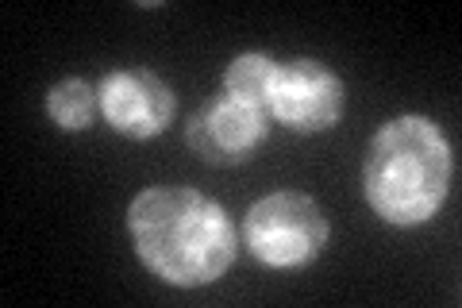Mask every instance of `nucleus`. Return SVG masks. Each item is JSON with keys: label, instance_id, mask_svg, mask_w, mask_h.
I'll return each instance as SVG.
<instances>
[{"label": "nucleus", "instance_id": "f257e3e1", "mask_svg": "<svg viewBox=\"0 0 462 308\" xmlns=\"http://www.w3.org/2000/svg\"><path fill=\"white\" fill-rule=\"evenodd\" d=\"M135 255L170 285H208L236 262V231L216 201L197 189H147L127 209Z\"/></svg>", "mask_w": 462, "mask_h": 308}, {"label": "nucleus", "instance_id": "f03ea898", "mask_svg": "<svg viewBox=\"0 0 462 308\" xmlns=\"http://www.w3.org/2000/svg\"><path fill=\"white\" fill-rule=\"evenodd\" d=\"M455 154L428 116H397L366 146L363 193L393 228H416L451 193Z\"/></svg>", "mask_w": 462, "mask_h": 308}, {"label": "nucleus", "instance_id": "7ed1b4c3", "mask_svg": "<svg viewBox=\"0 0 462 308\" xmlns=\"http://www.w3.org/2000/svg\"><path fill=\"white\" fill-rule=\"evenodd\" d=\"M243 239L263 266H309L328 247V216L305 193H270L247 209Z\"/></svg>", "mask_w": 462, "mask_h": 308}, {"label": "nucleus", "instance_id": "20e7f679", "mask_svg": "<svg viewBox=\"0 0 462 308\" xmlns=\"http://www.w3.org/2000/svg\"><path fill=\"white\" fill-rule=\"evenodd\" d=\"M266 112L293 131H328L343 116V81L316 58H293L273 70Z\"/></svg>", "mask_w": 462, "mask_h": 308}, {"label": "nucleus", "instance_id": "39448f33", "mask_svg": "<svg viewBox=\"0 0 462 308\" xmlns=\"http://www.w3.org/2000/svg\"><path fill=\"white\" fill-rule=\"evenodd\" d=\"M100 112L127 139L158 135L173 116V93L151 70H116L100 81Z\"/></svg>", "mask_w": 462, "mask_h": 308}, {"label": "nucleus", "instance_id": "423d86ee", "mask_svg": "<svg viewBox=\"0 0 462 308\" xmlns=\"http://www.w3.org/2000/svg\"><path fill=\"white\" fill-rule=\"evenodd\" d=\"M185 139H189L197 158H205L212 166L243 163V158L266 139V108H254L236 97L208 100L189 120Z\"/></svg>", "mask_w": 462, "mask_h": 308}, {"label": "nucleus", "instance_id": "0eeeda50", "mask_svg": "<svg viewBox=\"0 0 462 308\" xmlns=\"http://www.w3.org/2000/svg\"><path fill=\"white\" fill-rule=\"evenodd\" d=\"M97 105H100V97L85 81H78V78L58 81L54 89H51V97H47L51 120L62 127V131H85V127L93 124Z\"/></svg>", "mask_w": 462, "mask_h": 308}, {"label": "nucleus", "instance_id": "6e6552de", "mask_svg": "<svg viewBox=\"0 0 462 308\" xmlns=\"http://www.w3.org/2000/svg\"><path fill=\"white\" fill-rule=\"evenodd\" d=\"M273 70L278 66H273L266 54H239L224 73V89H227V97L247 100V105H254V108H266Z\"/></svg>", "mask_w": 462, "mask_h": 308}]
</instances>
